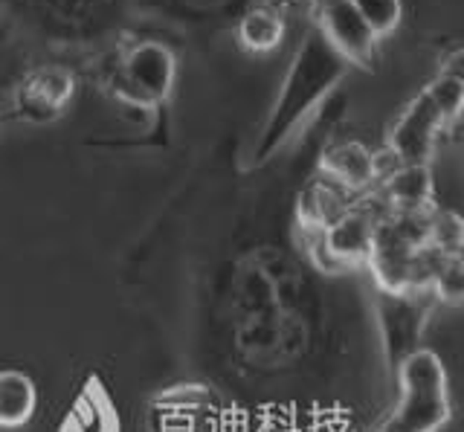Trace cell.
I'll return each mask as SVG.
<instances>
[{
	"mask_svg": "<svg viewBox=\"0 0 464 432\" xmlns=\"http://www.w3.org/2000/svg\"><path fill=\"white\" fill-rule=\"evenodd\" d=\"M345 73L348 62L328 44L316 26H311L299 41L294 62L287 64V73L282 79L279 96H276L258 137L253 139L250 166H261L273 154H279L290 142V137L308 122L311 113L343 82Z\"/></svg>",
	"mask_w": 464,
	"mask_h": 432,
	"instance_id": "obj_1",
	"label": "cell"
},
{
	"mask_svg": "<svg viewBox=\"0 0 464 432\" xmlns=\"http://www.w3.org/2000/svg\"><path fill=\"white\" fill-rule=\"evenodd\" d=\"M395 380L401 398L377 432H439L450 421V383L439 354L430 349L406 354Z\"/></svg>",
	"mask_w": 464,
	"mask_h": 432,
	"instance_id": "obj_2",
	"label": "cell"
},
{
	"mask_svg": "<svg viewBox=\"0 0 464 432\" xmlns=\"http://www.w3.org/2000/svg\"><path fill=\"white\" fill-rule=\"evenodd\" d=\"M447 128L450 120L424 88L415 99H410V105L401 110L395 125L389 128L386 154L401 166H430L435 142H439L441 131H447Z\"/></svg>",
	"mask_w": 464,
	"mask_h": 432,
	"instance_id": "obj_3",
	"label": "cell"
},
{
	"mask_svg": "<svg viewBox=\"0 0 464 432\" xmlns=\"http://www.w3.org/2000/svg\"><path fill=\"white\" fill-rule=\"evenodd\" d=\"M178 82V59L160 41H140L134 44L120 64V84L128 102L154 108L166 102Z\"/></svg>",
	"mask_w": 464,
	"mask_h": 432,
	"instance_id": "obj_4",
	"label": "cell"
},
{
	"mask_svg": "<svg viewBox=\"0 0 464 432\" xmlns=\"http://www.w3.org/2000/svg\"><path fill=\"white\" fill-rule=\"evenodd\" d=\"M72 93H76V79L64 67H35L26 73L24 82L14 88L12 108L14 117L29 125H47L55 122L70 105Z\"/></svg>",
	"mask_w": 464,
	"mask_h": 432,
	"instance_id": "obj_5",
	"label": "cell"
},
{
	"mask_svg": "<svg viewBox=\"0 0 464 432\" xmlns=\"http://www.w3.org/2000/svg\"><path fill=\"white\" fill-rule=\"evenodd\" d=\"M316 30L337 50L348 67H369L377 53V35L348 0H316Z\"/></svg>",
	"mask_w": 464,
	"mask_h": 432,
	"instance_id": "obj_6",
	"label": "cell"
},
{
	"mask_svg": "<svg viewBox=\"0 0 464 432\" xmlns=\"http://www.w3.org/2000/svg\"><path fill=\"white\" fill-rule=\"evenodd\" d=\"M383 215H386V209L381 206V200L366 192L362 200H354L337 221H331L323 229V241H325L328 253L337 258L345 270L366 264L374 226Z\"/></svg>",
	"mask_w": 464,
	"mask_h": 432,
	"instance_id": "obj_7",
	"label": "cell"
},
{
	"mask_svg": "<svg viewBox=\"0 0 464 432\" xmlns=\"http://www.w3.org/2000/svg\"><path fill=\"white\" fill-rule=\"evenodd\" d=\"M424 296L430 293H381L377 296V313H381L383 349L392 369L418 349L420 328L427 322Z\"/></svg>",
	"mask_w": 464,
	"mask_h": 432,
	"instance_id": "obj_8",
	"label": "cell"
},
{
	"mask_svg": "<svg viewBox=\"0 0 464 432\" xmlns=\"http://www.w3.org/2000/svg\"><path fill=\"white\" fill-rule=\"evenodd\" d=\"M319 178L331 180L348 195H366L374 189L377 178H381V157L372 154L357 139L334 142L319 157Z\"/></svg>",
	"mask_w": 464,
	"mask_h": 432,
	"instance_id": "obj_9",
	"label": "cell"
},
{
	"mask_svg": "<svg viewBox=\"0 0 464 432\" xmlns=\"http://www.w3.org/2000/svg\"><path fill=\"white\" fill-rule=\"evenodd\" d=\"M372 195L386 212H430L435 197V180L430 166L395 163L377 178Z\"/></svg>",
	"mask_w": 464,
	"mask_h": 432,
	"instance_id": "obj_10",
	"label": "cell"
},
{
	"mask_svg": "<svg viewBox=\"0 0 464 432\" xmlns=\"http://www.w3.org/2000/svg\"><path fill=\"white\" fill-rule=\"evenodd\" d=\"M58 432H120V415L108 395V389L96 378L84 383V389L70 403Z\"/></svg>",
	"mask_w": 464,
	"mask_h": 432,
	"instance_id": "obj_11",
	"label": "cell"
},
{
	"mask_svg": "<svg viewBox=\"0 0 464 432\" xmlns=\"http://www.w3.org/2000/svg\"><path fill=\"white\" fill-rule=\"evenodd\" d=\"M352 197L354 195H348L340 186H334L331 180L316 175L302 189L299 204H296V218H299L302 233H323L331 221H337L340 215L354 204Z\"/></svg>",
	"mask_w": 464,
	"mask_h": 432,
	"instance_id": "obj_12",
	"label": "cell"
},
{
	"mask_svg": "<svg viewBox=\"0 0 464 432\" xmlns=\"http://www.w3.org/2000/svg\"><path fill=\"white\" fill-rule=\"evenodd\" d=\"M38 407V389L33 378L24 371L4 369L0 371V427L18 429L33 421Z\"/></svg>",
	"mask_w": 464,
	"mask_h": 432,
	"instance_id": "obj_13",
	"label": "cell"
},
{
	"mask_svg": "<svg viewBox=\"0 0 464 432\" xmlns=\"http://www.w3.org/2000/svg\"><path fill=\"white\" fill-rule=\"evenodd\" d=\"M285 38V18L276 6H256L238 21V41L250 53H273Z\"/></svg>",
	"mask_w": 464,
	"mask_h": 432,
	"instance_id": "obj_14",
	"label": "cell"
},
{
	"mask_svg": "<svg viewBox=\"0 0 464 432\" xmlns=\"http://www.w3.org/2000/svg\"><path fill=\"white\" fill-rule=\"evenodd\" d=\"M348 4L357 9V15L366 21L377 41L395 33L403 18V0H348Z\"/></svg>",
	"mask_w": 464,
	"mask_h": 432,
	"instance_id": "obj_15",
	"label": "cell"
},
{
	"mask_svg": "<svg viewBox=\"0 0 464 432\" xmlns=\"http://www.w3.org/2000/svg\"><path fill=\"white\" fill-rule=\"evenodd\" d=\"M427 244L444 255H461L464 229H461L459 215L447 209H432L430 224H427Z\"/></svg>",
	"mask_w": 464,
	"mask_h": 432,
	"instance_id": "obj_16",
	"label": "cell"
},
{
	"mask_svg": "<svg viewBox=\"0 0 464 432\" xmlns=\"http://www.w3.org/2000/svg\"><path fill=\"white\" fill-rule=\"evenodd\" d=\"M427 93L435 99V105L441 108V113L450 120V125H453L464 105V82L459 76V70H441V73L427 84Z\"/></svg>",
	"mask_w": 464,
	"mask_h": 432,
	"instance_id": "obj_17",
	"label": "cell"
},
{
	"mask_svg": "<svg viewBox=\"0 0 464 432\" xmlns=\"http://www.w3.org/2000/svg\"><path fill=\"white\" fill-rule=\"evenodd\" d=\"M461 291H464V270H461V255H444L441 267L435 270L430 293L439 296L441 302H450V305H459L461 302Z\"/></svg>",
	"mask_w": 464,
	"mask_h": 432,
	"instance_id": "obj_18",
	"label": "cell"
}]
</instances>
